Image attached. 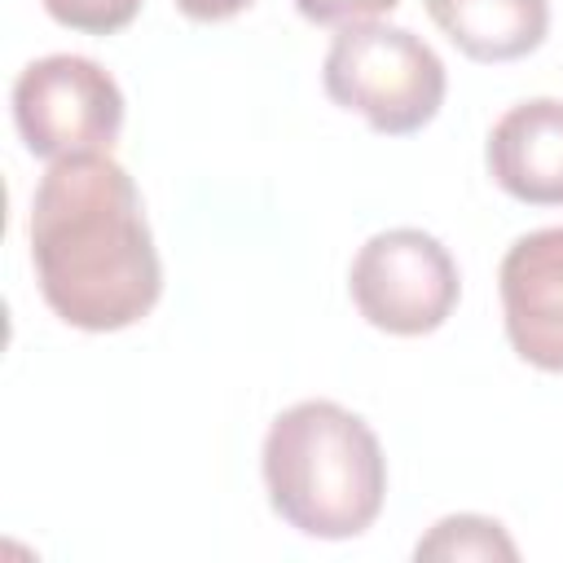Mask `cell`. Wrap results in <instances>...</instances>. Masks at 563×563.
<instances>
[{
	"label": "cell",
	"mask_w": 563,
	"mask_h": 563,
	"mask_svg": "<svg viewBox=\"0 0 563 563\" xmlns=\"http://www.w3.org/2000/svg\"><path fill=\"white\" fill-rule=\"evenodd\" d=\"M31 264L44 303L75 330H128L158 303L163 264L141 194L101 154L53 158L31 198Z\"/></svg>",
	"instance_id": "6da1fadb"
},
{
	"label": "cell",
	"mask_w": 563,
	"mask_h": 563,
	"mask_svg": "<svg viewBox=\"0 0 563 563\" xmlns=\"http://www.w3.org/2000/svg\"><path fill=\"white\" fill-rule=\"evenodd\" d=\"M268 506L303 537H361L387 493V457L369 422L334 400L282 409L264 435Z\"/></svg>",
	"instance_id": "7a4b0ae2"
},
{
	"label": "cell",
	"mask_w": 563,
	"mask_h": 563,
	"mask_svg": "<svg viewBox=\"0 0 563 563\" xmlns=\"http://www.w3.org/2000/svg\"><path fill=\"white\" fill-rule=\"evenodd\" d=\"M321 84L334 106L356 110L383 136L427 128L444 106V62L427 40L387 22H352L330 40Z\"/></svg>",
	"instance_id": "3957f363"
},
{
	"label": "cell",
	"mask_w": 563,
	"mask_h": 563,
	"mask_svg": "<svg viewBox=\"0 0 563 563\" xmlns=\"http://www.w3.org/2000/svg\"><path fill=\"white\" fill-rule=\"evenodd\" d=\"M347 290L374 330L413 339L449 321L462 295V277L440 238L422 229H383L356 251Z\"/></svg>",
	"instance_id": "277c9868"
},
{
	"label": "cell",
	"mask_w": 563,
	"mask_h": 563,
	"mask_svg": "<svg viewBox=\"0 0 563 563\" xmlns=\"http://www.w3.org/2000/svg\"><path fill=\"white\" fill-rule=\"evenodd\" d=\"M13 123L40 158L101 154L123 128V92L92 57L48 53L13 79Z\"/></svg>",
	"instance_id": "5b68a950"
},
{
	"label": "cell",
	"mask_w": 563,
	"mask_h": 563,
	"mask_svg": "<svg viewBox=\"0 0 563 563\" xmlns=\"http://www.w3.org/2000/svg\"><path fill=\"white\" fill-rule=\"evenodd\" d=\"M510 347L550 374H563V224L523 233L497 273Z\"/></svg>",
	"instance_id": "8992f818"
},
{
	"label": "cell",
	"mask_w": 563,
	"mask_h": 563,
	"mask_svg": "<svg viewBox=\"0 0 563 563\" xmlns=\"http://www.w3.org/2000/svg\"><path fill=\"white\" fill-rule=\"evenodd\" d=\"M488 176L528 207H563V101L532 97L510 106L484 150Z\"/></svg>",
	"instance_id": "52a82bcc"
},
{
	"label": "cell",
	"mask_w": 563,
	"mask_h": 563,
	"mask_svg": "<svg viewBox=\"0 0 563 563\" xmlns=\"http://www.w3.org/2000/svg\"><path fill=\"white\" fill-rule=\"evenodd\" d=\"M431 22L475 62H515L550 31L545 0H422Z\"/></svg>",
	"instance_id": "ba28073f"
},
{
	"label": "cell",
	"mask_w": 563,
	"mask_h": 563,
	"mask_svg": "<svg viewBox=\"0 0 563 563\" xmlns=\"http://www.w3.org/2000/svg\"><path fill=\"white\" fill-rule=\"evenodd\" d=\"M413 559L422 563H515L519 559V545L506 537V528L488 515H449L440 519L418 545H413Z\"/></svg>",
	"instance_id": "9c48e42d"
},
{
	"label": "cell",
	"mask_w": 563,
	"mask_h": 563,
	"mask_svg": "<svg viewBox=\"0 0 563 563\" xmlns=\"http://www.w3.org/2000/svg\"><path fill=\"white\" fill-rule=\"evenodd\" d=\"M40 4L53 22L84 31V35H114L141 9V0H40Z\"/></svg>",
	"instance_id": "30bf717a"
},
{
	"label": "cell",
	"mask_w": 563,
	"mask_h": 563,
	"mask_svg": "<svg viewBox=\"0 0 563 563\" xmlns=\"http://www.w3.org/2000/svg\"><path fill=\"white\" fill-rule=\"evenodd\" d=\"M295 9L317 26H352V22H374L378 13H391L396 0H295Z\"/></svg>",
	"instance_id": "8fae6325"
},
{
	"label": "cell",
	"mask_w": 563,
	"mask_h": 563,
	"mask_svg": "<svg viewBox=\"0 0 563 563\" xmlns=\"http://www.w3.org/2000/svg\"><path fill=\"white\" fill-rule=\"evenodd\" d=\"M251 4L255 0H176V9L194 22H224V18H238Z\"/></svg>",
	"instance_id": "7c38bea8"
}]
</instances>
